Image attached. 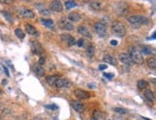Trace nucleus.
<instances>
[{
	"instance_id": "obj_6",
	"label": "nucleus",
	"mask_w": 156,
	"mask_h": 120,
	"mask_svg": "<svg viewBox=\"0 0 156 120\" xmlns=\"http://www.w3.org/2000/svg\"><path fill=\"white\" fill-rule=\"evenodd\" d=\"M119 59H120V62L124 64H126V66H132L133 64V61L131 60L128 53H120L119 55Z\"/></svg>"
},
{
	"instance_id": "obj_18",
	"label": "nucleus",
	"mask_w": 156,
	"mask_h": 120,
	"mask_svg": "<svg viewBox=\"0 0 156 120\" xmlns=\"http://www.w3.org/2000/svg\"><path fill=\"white\" fill-rule=\"evenodd\" d=\"M68 18H69L70 21L72 22H77L79 21L80 19H81V15L76 13V12H72V13H69V15H68Z\"/></svg>"
},
{
	"instance_id": "obj_14",
	"label": "nucleus",
	"mask_w": 156,
	"mask_h": 120,
	"mask_svg": "<svg viewBox=\"0 0 156 120\" xmlns=\"http://www.w3.org/2000/svg\"><path fill=\"white\" fill-rule=\"evenodd\" d=\"M37 9H38V11L42 15H44V16H48V15H50V11L49 10H47L46 8L44 6V4H37L36 5Z\"/></svg>"
},
{
	"instance_id": "obj_15",
	"label": "nucleus",
	"mask_w": 156,
	"mask_h": 120,
	"mask_svg": "<svg viewBox=\"0 0 156 120\" xmlns=\"http://www.w3.org/2000/svg\"><path fill=\"white\" fill-rule=\"evenodd\" d=\"M77 31H78V33L81 34L82 36H86V38H89V39H92V34L91 32L88 30V28H86L85 26H79L78 28H77Z\"/></svg>"
},
{
	"instance_id": "obj_38",
	"label": "nucleus",
	"mask_w": 156,
	"mask_h": 120,
	"mask_svg": "<svg viewBox=\"0 0 156 120\" xmlns=\"http://www.w3.org/2000/svg\"><path fill=\"white\" fill-rule=\"evenodd\" d=\"M98 68H99V70H105L107 68V66H106L105 63L104 64H100V66H98Z\"/></svg>"
},
{
	"instance_id": "obj_16",
	"label": "nucleus",
	"mask_w": 156,
	"mask_h": 120,
	"mask_svg": "<svg viewBox=\"0 0 156 120\" xmlns=\"http://www.w3.org/2000/svg\"><path fill=\"white\" fill-rule=\"evenodd\" d=\"M34 72H35V74L36 75H38V76H44V73H45V70H44V68L43 67V66H40V64H36V66H34Z\"/></svg>"
},
{
	"instance_id": "obj_20",
	"label": "nucleus",
	"mask_w": 156,
	"mask_h": 120,
	"mask_svg": "<svg viewBox=\"0 0 156 120\" xmlns=\"http://www.w3.org/2000/svg\"><path fill=\"white\" fill-rule=\"evenodd\" d=\"M58 79H59L58 75H51V76L46 77V83L49 85V86H53Z\"/></svg>"
},
{
	"instance_id": "obj_36",
	"label": "nucleus",
	"mask_w": 156,
	"mask_h": 120,
	"mask_svg": "<svg viewBox=\"0 0 156 120\" xmlns=\"http://www.w3.org/2000/svg\"><path fill=\"white\" fill-rule=\"evenodd\" d=\"M44 62H45V58H44V56L42 55V56H40V60H39V64L43 66V64L44 63Z\"/></svg>"
},
{
	"instance_id": "obj_1",
	"label": "nucleus",
	"mask_w": 156,
	"mask_h": 120,
	"mask_svg": "<svg viewBox=\"0 0 156 120\" xmlns=\"http://www.w3.org/2000/svg\"><path fill=\"white\" fill-rule=\"evenodd\" d=\"M129 56H130L131 60L133 61V62H136L138 64H142L144 63V58L142 54L140 53V50H139L137 47L135 46H130L129 47Z\"/></svg>"
},
{
	"instance_id": "obj_27",
	"label": "nucleus",
	"mask_w": 156,
	"mask_h": 120,
	"mask_svg": "<svg viewBox=\"0 0 156 120\" xmlns=\"http://www.w3.org/2000/svg\"><path fill=\"white\" fill-rule=\"evenodd\" d=\"M137 86H138L139 89H144V88H145L146 87H149V83L145 80H139Z\"/></svg>"
},
{
	"instance_id": "obj_9",
	"label": "nucleus",
	"mask_w": 156,
	"mask_h": 120,
	"mask_svg": "<svg viewBox=\"0 0 156 120\" xmlns=\"http://www.w3.org/2000/svg\"><path fill=\"white\" fill-rule=\"evenodd\" d=\"M73 93H74V95H75L78 99H80V100L90 98V93L87 92V91L83 90V89H75Z\"/></svg>"
},
{
	"instance_id": "obj_44",
	"label": "nucleus",
	"mask_w": 156,
	"mask_h": 120,
	"mask_svg": "<svg viewBox=\"0 0 156 120\" xmlns=\"http://www.w3.org/2000/svg\"><path fill=\"white\" fill-rule=\"evenodd\" d=\"M91 120H96V119H95V118H94V117H92Z\"/></svg>"
},
{
	"instance_id": "obj_5",
	"label": "nucleus",
	"mask_w": 156,
	"mask_h": 120,
	"mask_svg": "<svg viewBox=\"0 0 156 120\" xmlns=\"http://www.w3.org/2000/svg\"><path fill=\"white\" fill-rule=\"evenodd\" d=\"M18 13L21 16L26 18H33L35 16V14L30 9H27V8H19L18 10Z\"/></svg>"
},
{
	"instance_id": "obj_8",
	"label": "nucleus",
	"mask_w": 156,
	"mask_h": 120,
	"mask_svg": "<svg viewBox=\"0 0 156 120\" xmlns=\"http://www.w3.org/2000/svg\"><path fill=\"white\" fill-rule=\"evenodd\" d=\"M55 87L61 88V87H70V81L69 79H65V78H59L58 80L56 81L55 83Z\"/></svg>"
},
{
	"instance_id": "obj_21",
	"label": "nucleus",
	"mask_w": 156,
	"mask_h": 120,
	"mask_svg": "<svg viewBox=\"0 0 156 120\" xmlns=\"http://www.w3.org/2000/svg\"><path fill=\"white\" fill-rule=\"evenodd\" d=\"M144 95H145V97L150 102H153L154 101V94H153V92L150 89H145V92H144Z\"/></svg>"
},
{
	"instance_id": "obj_12",
	"label": "nucleus",
	"mask_w": 156,
	"mask_h": 120,
	"mask_svg": "<svg viewBox=\"0 0 156 120\" xmlns=\"http://www.w3.org/2000/svg\"><path fill=\"white\" fill-rule=\"evenodd\" d=\"M71 106H72V108L74 109V110L77 112V113H83L84 110H85V106H84V104L79 102V101H73V102L71 103Z\"/></svg>"
},
{
	"instance_id": "obj_22",
	"label": "nucleus",
	"mask_w": 156,
	"mask_h": 120,
	"mask_svg": "<svg viewBox=\"0 0 156 120\" xmlns=\"http://www.w3.org/2000/svg\"><path fill=\"white\" fill-rule=\"evenodd\" d=\"M93 117L95 118L96 120H104L105 119V113H101V112H98V110H95L93 114Z\"/></svg>"
},
{
	"instance_id": "obj_37",
	"label": "nucleus",
	"mask_w": 156,
	"mask_h": 120,
	"mask_svg": "<svg viewBox=\"0 0 156 120\" xmlns=\"http://www.w3.org/2000/svg\"><path fill=\"white\" fill-rule=\"evenodd\" d=\"M83 45H84V40H82V39L77 40V46H78V47H82Z\"/></svg>"
},
{
	"instance_id": "obj_26",
	"label": "nucleus",
	"mask_w": 156,
	"mask_h": 120,
	"mask_svg": "<svg viewBox=\"0 0 156 120\" xmlns=\"http://www.w3.org/2000/svg\"><path fill=\"white\" fill-rule=\"evenodd\" d=\"M146 62H147V66H149V67H150V68H152V69L156 68V59L154 58V57L147 59Z\"/></svg>"
},
{
	"instance_id": "obj_10",
	"label": "nucleus",
	"mask_w": 156,
	"mask_h": 120,
	"mask_svg": "<svg viewBox=\"0 0 156 120\" xmlns=\"http://www.w3.org/2000/svg\"><path fill=\"white\" fill-rule=\"evenodd\" d=\"M31 50L33 54L35 55H40L43 53V47L38 41H34L31 43Z\"/></svg>"
},
{
	"instance_id": "obj_41",
	"label": "nucleus",
	"mask_w": 156,
	"mask_h": 120,
	"mask_svg": "<svg viewBox=\"0 0 156 120\" xmlns=\"http://www.w3.org/2000/svg\"><path fill=\"white\" fill-rule=\"evenodd\" d=\"M88 87H89V88H94V87H95V85L94 84H88Z\"/></svg>"
},
{
	"instance_id": "obj_19",
	"label": "nucleus",
	"mask_w": 156,
	"mask_h": 120,
	"mask_svg": "<svg viewBox=\"0 0 156 120\" xmlns=\"http://www.w3.org/2000/svg\"><path fill=\"white\" fill-rule=\"evenodd\" d=\"M40 22L44 24L45 27L49 28V29H54V22L52 19H47V18H42Z\"/></svg>"
},
{
	"instance_id": "obj_2",
	"label": "nucleus",
	"mask_w": 156,
	"mask_h": 120,
	"mask_svg": "<svg viewBox=\"0 0 156 120\" xmlns=\"http://www.w3.org/2000/svg\"><path fill=\"white\" fill-rule=\"evenodd\" d=\"M112 31L118 36H124L126 34V29L124 25L120 21H114L112 23Z\"/></svg>"
},
{
	"instance_id": "obj_7",
	"label": "nucleus",
	"mask_w": 156,
	"mask_h": 120,
	"mask_svg": "<svg viewBox=\"0 0 156 120\" xmlns=\"http://www.w3.org/2000/svg\"><path fill=\"white\" fill-rule=\"evenodd\" d=\"M59 26L60 28H62L63 30H67V31H70L73 29V25L71 22H69V20H67L65 18H62L59 21Z\"/></svg>"
},
{
	"instance_id": "obj_3",
	"label": "nucleus",
	"mask_w": 156,
	"mask_h": 120,
	"mask_svg": "<svg viewBox=\"0 0 156 120\" xmlns=\"http://www.w3.org/2000/svg\"><path fill=\"white\" fill-rule=\"evenodd\" d=\"M127 21L131 23V24H149V19L145 17V16H143V15H131L129 17H127Z\"/></svg>"
},
{
	"instance_id": "obj_32",
	"label": "nucleus",
	"mask_w": 156,
	"mask_h": 120,
	"mask_svg": "<svg viewBox=\"0 0 156 120\" xmlns=\"http://www.w3.org/2000/svg\"><path fill=\"white\" fill-rule=\"evenodd\" d=\"M61 39H62V40L68 42V41L71 39V36H70V35H62V36H61Z\"/></svg>"
},
{
	"instance_id": "obj_45",
	"label": "nucleus",
	"mask_w": 156,
	"mask_h": 120,
	"mask_svg": "<svg viewBox=\"0 0 156 120\" xmlns=\"http://www.w3.org/2000/svg\"><path fill=\"white\" fill-rule=\"evenodd\" d=\"M0 94H1V90H0Z\"/></svg>"
},
{
	"instance_id": "obj_30",
	"label": "nucleus",
	"mask_w": 156,
	"mask_h": 120,
	"mask_svg": "<svg viewBox=\"0 0 156 120\" xmlns=\"http://www.w3.org/2000/svg\"><path fill=\"white\" fill-rule=\"evenodd\" d=\"M45 108L46 109H50L51 110H56V109H58V106L55 105V104H51V105H46L45 106Z\"/></svg>"
},
{
	"instance_id": "obj_33",
	"label": "nucleus",
	"mask_w": 156,
	"mask_h": 120,
	"mask_svg": "<svg viewBox=\"0 0 156 120\" xmlns=\"http://www.w3.org/2000/svg\"><path fill=\"white\" fill-rule=\"evenodd\" d=\"M114 110H115L116 113H126V110H124V109H121V108H115Z\"/></svg>"
},
{
	"instance_id": "obj_39",
	"label": "nucleus",
	"mask_w": 156,
	"mask_h": 120,
	"mask_svg": "<svg viewBox=\"0 0 156 120\" xmlns=\"http://www.w3.org/2000/svg\"><path fill=\"white\" fill-rule=\"evenodd\" d=\"M12 0H0V3H12Z\"/></svg>"
},
{
	"instance_id": "obj_35",
	"label": "nucleus",
	"mask_w": 156,
	"mask_h": 120,
	"mask_svg": "<svg viewBox=\"0 0 156 120\" xmlns=\"http://www.w3.org/2000/svg\"><path fill=\"white\" fill-rule=\"evenodd\" d=\"M103 75H104V77L108 78V79H113L114 78V74L113 73H103Z\"/></svg>"
},
{
	"instance_id": "obj_25",
	"label": "nucleus",
	"mask_w": 156,
	"mask_h": 120,
	"mask_svg": "<svg viewBox=\"0 0 156 120\" xmlns=\"http://www.w3.org/2000/svg\"><path fill=\"white\" fill-rule=\"evenodd\" d=\"M86 54L89 58H93L94 56V45H89L86 49Z\"/></svg>"
},
{
	"instance_id": "obj_34",
	"label": "nucleus",
	"mask_w": 156,
	"mask_h": 120,
	"mask_svg": "<svg viewBox=\"0 0 156 120\" xmlns=\"http://www.w3.org/2000/svg\"><path fill=\"white\" fill-rule=\"evenodd\" d=\"M68 43H69V46H72V45H74V44L76 43V41H75V39L73 38V36H71V39L68 41Z\"/></svg>"
},
{
	"instance_id": "obj_42",
	"label": "nucleus",
	"mask_w": 156,
	"mask_h": 120,
	"mask_svg": "<svg viewBox=\"0 0 156 120\" xmlns=\"http://www.w3.org/2000/svg\"><path fill=\"white\" fill-rule=\"evenodd\" d=\"M4 70H5V73H6V75L7 76H10V74H9V71H8V68L6 66H4Z\"/></svg>"
},
{
	"instance_id": "obj_11",
	"label": "nucleus",
	"mask_w": 156,
	"mask_h": 120,
	"mask_svg": "<svg viewBox=\"0 0 156 120\" xmlns=\"http://www.w3.org/2000/svg\"><path fill=\"white\" fill-rule=\"evenodd\" d=\"M50 8L52 11L57 12V13L63 12V5L60 1H52L50 4Z\"/></svg>"
},
{
	"instance_id": "obj_29",
	"label": "nucleus",
	"mask_w": 156,
	"mask_h": 120,
	"mask_svg": "<svg viewBox=\"0 0 156 120\" xmlns=\"http://www.w3.org/2000/svg\"><path fill=\"white\" fill-rule=\"evenodd\" d=\"M65 5L67 9H71V8H74L76 6V3L74 1H72V0H69V1H65Z\"/></svg>"
},
{
	"instance_id": "obj_17",
	"label": "nucleus",
	"mask_w": 156,
	"mask_h": 120,
	"mask_svg": "<svg viewBox=\"0 0 156 120\" xmlns=\"http://www.w3.org/2000/svg\"><path fill=\"white\" fill-rule=\"evenodd\" d=\"M25 30H26V32L29 34V35H32V36H38V31L36 30V28H35L33 25L29 24V23L25 24Z\"/></svg>"
},
{
	"instance_id": "obj_23",
	"label": "nucleus",
	"mask_w": 156,
	"mask_h": 120,
	"mask_svg": "<svg viewBox=\"0 0 156 120\" xmlns=\"http://www.w3.org/2000/svg\"><path fill=\"white\" fill-rule=\"evenodd\" d=\"M152 52H153V50L150 47H149V46H142L140 53H141V54H144V55H151L152 54Z\"/></svg>"
},
{
	"instance_id": "obj_43",
	"label": "nucleus",
	"mask_w": 156,
	"mask_h": 120,
	"mask_svg": "<svg viewBox=\"0 0 156 120\" xmlns=\"http://www.w3.org/2000/svg\"><path fill=\"white\" fill-rule=\"evenodd\" d=\"M6 84H7V81H6V80L2 81V85H6Z\"/></svg>"
},
{
	"instance_id": "obj_24",
	"label": "nucleus",
	"mask_w": 156,
	"mask_h": 120,
	"mask_svg": "<svg viewBox=\"0 0 156 120\" xmlns=\"http://www.w3.org/2000/svg\"><path fill=\"white\" fill-rule=\"evenodd\" d=\"M90 7L94 11H97V10H99L101 8V2H99V1H92L90 3Z\"/></svg>"
},
{
	"instance_id": "obj_40",
	"label": "nucleus",
	"mask_w": 156,
	"mask_h": 120,
	"mask_svg": "<svg viewBox=\"0 0 156 120\" xmlns=\"http://www.w3.org/2000/svg\"><path fill=\"white\" fill-rule=\"evenodd\" d=\"M110 44H111V45H114V46H116V45H118V41H117V40H111Z\"/></svg>"
},
{
	"instance_id": "obj_4",
	"label": "nucleus",
	"mask_w": 156,
	"mask_h": 120,
	"mask_svg": "<svg viewBox=\"0 0 156 120\" xmlns=\"http://www.w3.org/2000/svg\"><path fill=\"white\" fill-rule=\"evenodd\" d=\"M94 30L97 35H99L100 36H104L106 35V25L102 22H96L94 23Z\"/></svg>"
},
{
	"instance_id": "obj_31",
	"label": "nucleus",
	"mask_w": 156,
	"mask_h": 120,
	"mask_svg": "<svg viewBox=\"0 0 156 120\" xmlns=\"http://www.w3.org/2000/svg\"><path fill=\"white\" fill-rule=\"evenodd\" d=\"M2 14H3V15L6 17V19H7L8 21L12 22V15L11 14H9V13H7V12H2Z\"/></svg>"
},
{
	"instance_id": "obj_13",
	"label": "nucleus",
	"mask_w": 156,
	"mask_h": 120,
	"mask_svg": "<svg viewBox=\"0 0 156 120\" xmlns=\"http://www.w3.org/2000/svg\"><path fill=\"white\" fill-rule=\"evenodd\" d=\"M103 62H105V63H109V64L114 66H118V61L116 60L115 57H113L111 55H105L104 58H103Z\"/></svg>"
},
{
	"instance_id": "obj_28",
	"label": "nucleus",
	"mask_w": 156,
	"mask_h": 120,
	"mask_svg": "<svg viewBox=\"0 0 156 120\" xmlns=\"http://www.w3.org/2000/svg\"><path fill=\"white\" fill-rule=\"evenodd\" d=\"M15 36H18V39H20V40H23L24 38H25V34L23 33V31L21 29H19V28H17L15 30Z\"/></svg>"
}]
</instances>
